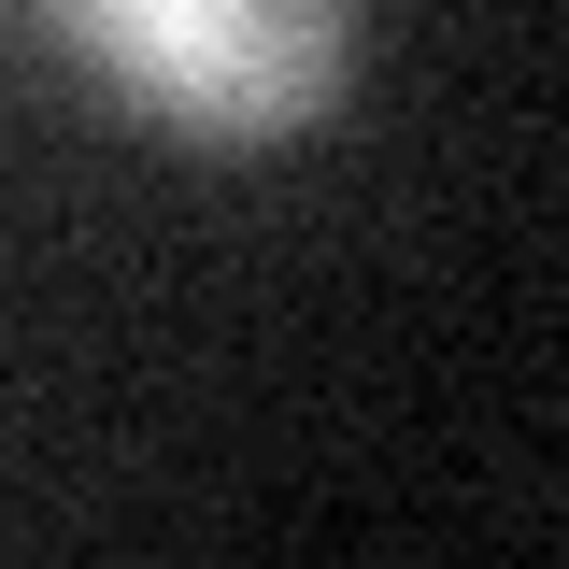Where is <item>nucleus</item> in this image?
<instances>
[{
	"label": "nucleus",
	"mask_w": 569,
	"mask_h": 569,
	"mask_svg": "<svg viewBox=\"0 0 569 569\" xmlns=\"http://www.w3.org/2000/svg\"><path fill=\"white\" fill-rule=\"evenodd\" d=\"M43 14L129 114H157L186 142L313 129L356 58V0H43Z\"/></svg>",
	"instance_id": "nucleus-1"
}]
</instances>
